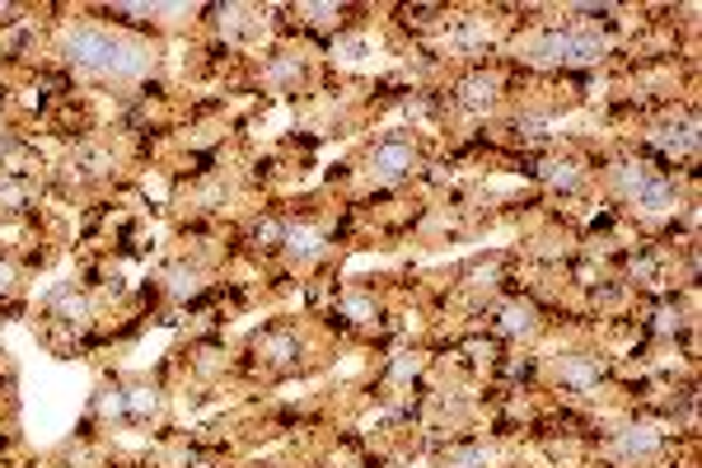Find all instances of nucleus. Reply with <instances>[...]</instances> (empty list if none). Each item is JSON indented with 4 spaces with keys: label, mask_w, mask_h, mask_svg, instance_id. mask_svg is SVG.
<instances>
[{
    "label": "nucleus",
    "mask_w": 702,
    "mask_h": 468,
    "mask_svg": "<svg viewBox=\"0 0 702 468\" xmlns=\"http://www.w3.org/2000/svg\"><path fill=\"white\" fill-rule=\"evenodd\" d=\"M61 57L71 61L80 76L103 80V84H131V80H141V76L150 71V52L141 48V42L118 38V33L99 29V24H76V29H66Z\"/></svg>",
    "instance_id": "nucleus-1"
},
{
    "label": "nucleus",
    "mask_w": 702,
    "mask_h": 468,
    "mask_svg": "<svg viewBox=\"0 0 702 468\" xmlns=\"http://www.w3.org/2000/svg\"><path fill=\"white\" fill-rule=\"evenodd\" d=\"M614 188L627 207H637L646 216L655 211H670L674 207V183L661 169H646V165H619L614 169Z\"/></svg>",
    "instance_id": "nucleus-2"
},
{
    "label": "nucleus",
    "mask_w": 702,
    "mask_h": 468,
    "mask_svg": "<svg viewBox=\"0 0 702 468\" xmlns=\"http://www.w3.org/2000/svg\"><path fill=\"white\" fill-rule=\"evenodd\" d=\"M417 165H422V150L413 137H403V131H389V137H379L366 150V173L375 183H403V178H413Z\"/></svg>",
    "instance_id": "nucleus-3"
},
{
    "label": "nucleus",
    "mask_w": 702,
    "mask_h": 468,
    "mask_svg": "<svg viewBox=\"0 0 702 468\" xmlns=\"http://www.w3.org/2000/svg\"><path fill=\"white\" fill-rule=\"evenodd\" d=\"M600 52H604V42L595 33H576V29L543 33L534 42V57L538 61H553V66H585V61H600Z\"/></svg>",
    "instance_id": "nucleus-4"
},
{
    "label": "nucleus",
    "mask_w": 702,
    "mask_h": 468,
    "mask_svg": "<svg viewBox=\"0 0 702 468\" xmlns=\"http://www.w3.org/2000/svg\"><path fill=\"white\" fill-rule=\"evenodd\" d=\"M254 351H258V361L267 370H290V366H300L305 342H300L296 328H267V332L254 338Z\"/></svg>",
    "instance_id": "nucleus-5"
},
{
    "label": "nucleus",
    "mask_w": 702,
    "mask_h": 468,
    "mask_svg": "<svg viewBox=\"0 0 702 468\" xmlns=\"http://www.w3.org/2000/svg\"><path fill=\"white\" fill-rule=\"evenodd\" d=\"M600 380H604V361L600 356H562L557 361V385L562 389H572V394H591V389H600Z\"/></svg>",
    "instance_id": "nucleus-6"
},
{
    "label": "nucleus",
    "mask_w": 702,
    "mask_h": 468,
    "mask_svg": "<svg viewBox=\"0 0 702 468\" xmlns=\"http://www.w3.org/2000/svg\"><path fill=\"white\" fill-rule=\"evenodd\" d=\"M496 94H502V80H496L492 71H468L455 84V99H459V108H468V113H487V108L496 103Z\"/></svg>",
    "instance_id": "nucleus-7"
},
{
    "label": "nucleus",
    "mask_w": 702,
    "mask_h": 468,
    "mask_svg": "<svg viewBox=\"0 0 702 468\" xmlns=\"http://www.w3.org/2000/svg\"><path fill=\"white\" fill-rule=\"evenodd\" d=\"M661 445H665V436L655 431V427H627V431L619 436V455H623L627 464H646V459L661 455Z\"/></svg>",
    "instance_id": "nucleus-8"
},
{
    "label": "nucleus",
    "mask_w": 702,
    "mask_h": 468,
    "mask_svg": "<svg viewBox=\"0 0 702 468\" xmlns=\"http://www.w3.org/2000/svg\"><path fill=\"white\" fill-rule=\"evenodd\" d=\"M651 141L661 146V150H670V155H698V122H693V118H684V122H665Z\"/></svg>",
    "instance_id": "nucleus-9"
},
{
    "label": "nucleus",
    "mask_w": 702,
    "mask_h": 468,
    "mask_svg": "<svg viewBox=\"0 0 702 468\" xmlns=\"http://www.w3.org/2000/svg\"><path fill=\"white\" fill-rule=\"evenodd\" d=\"M281 249L290 253V258H296V262H314V258H319L324 253V235L319 230H290L286 226V239H281Z\"/></svg>",
    "instance_id": "nucleus-10"
},
{
    "label": "nucleus",
    "mask_w": 702,
    "mask_h": 468,
    "mask_svg": "<svg viewBox=\"0 0 702 468\" xmlns=\"http://www.w3.org/2000/svg\"><path fill=\"white\" fill-rule=\"evenodd\" d=\"M538 178L543 183H553L562 192H581L585 188V173L572 165V160H548V165H538Z\"/></svg>",
    "instance_id": "nucleus-11"
},
{
    "label": "nucleus",
    "mask_w": 702,
    "mask_h": 468,
    "mask_svg": "<svg viewBox=\"0 0 702 468\" xmlns=\"http://www.w3.org/2000/svg\"><path fill=\"white\" fill-rule=\"evenodd\" d=\"M155 412H160V394H155V389L131 385V389L122 394V417H131V421H150Z\"/></svg>",
    "instance_id": "nucleus-12"
},
{
    "label": "nucleus",
    "mask_w": 702,
    "mask_h": 468,
    "mask_svg": "<svg viewBox=\"0 0 702 468\" xmlns=\"http://www.w3.org/2000/svg\"><path fill=\"white\" fill-rule=\"evenodd\" d=\"M496 328H502L506 338H530V332L538 328L534 305H506V309H502V319H496Z\"/></svg>",
    "instance_id": "nucleus-13"
},
{
    "label": "nucleus",
    "mask_w": 702,
    "mask_h": 468,
    "mask_svg": "<svg viewBox=\"0 0 702 468\" xmlns=\"http://www.w3.org/2000/svg\"><path fill=\"white\" fill-rule=\"evenodd\" d=\"M52 309L61 315V323H76V328L89 323V300H85V296H61Z\"/></svg>",
    "instance_id": "nucleus-14"
},
{
    "label": "nucleus",
    "mask_w": 702,
    "mask_h": 468,
    "mask_svg": "<svg viewBox=\"0 0 702 468\" xmlns=\"http://www.w3.org/2000/svg\"><path fill=\"white\" fill-rule=\"evenodd\" d=\"M169 277H174V281H169V291H174V296H192L197 286H201V272H197V267H174Z\"/></svg>",
    "instance_id": "nucleus-15"
},
{
    "label": "nucleus",
    "mask_w": 702,
    "mask_h": 468,
    "mask_svg": "<svg viewBox=\"0 0 702 468\" xmlns=\"http://www.w3.org/2000/svg\"><path fill=\"white\" fill-rule=\"evenodd\" d=\"M254 239H258V249H281L286 226H281V220H263V226L254 230Z\"/></svg>",
    "instance_id": "nucleus-16"
},
{
    "label": "nucleus",
    "mask_w": 702,
    "mask_h": 468,
    "mask_svg": "<svg viewBox=\"0 0 702 468\" xmlns=\"http://www.w3.org/2000/svg\"><path fill=\"white\" fill-rule=\"evenodd\" d=\"M14 262H0V296H6V291H14Z\"/></svg>",
    "instance_id": "nucleus-17"
}]
</instances>
